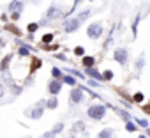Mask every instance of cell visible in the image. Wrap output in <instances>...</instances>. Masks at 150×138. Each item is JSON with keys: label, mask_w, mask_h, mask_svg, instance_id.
I'll return each mask as SVG.
<instances>
[{"label": "cell", "mask_w": 150, "mask_h": 138, "mask_svg": "<svg viewBox=\"0 0 150 138\" xmlns=\"http://www.w3.org/2000/svg\"><path fill=\"white\" fill-rule=\"evenodd\" d=\"M90 16V11L87 9V11H83V13H80L78 16H74L72 20H69V21H65V27H64V30L69 34V32H76L78 28H80V25L87 20Z\"/></svg>", "instance_id": "1"}, {"label": "cell", "mask_w": 150, "mask_h": 138, "mask_svg": "<svg viewBox=\"0 0 150 138\" xmlns=\"http://www.w3.org/2000/svg\"><path fill=\"white\" fill-rule=\"evenodd\" d=\"M87 113H88V117H90L92 120H101V119L106 115V106H104V105H92V106L87 110Z\"/></svg>", "instance_id": "2"}, {"label": "cell", "mask_w": 150, "mask_h": 138, "mask_svg": "<svg viewBox=\"0 0 150 138\" xmlns=\"http://www.w3.org/2000/svg\"><path fill=\"white\" fill-rule=\"evenodd\" d=\"M103 32H104V28H103V23H99V21L88 25V28H87V36H88V39H94V41L99 39V37L103 36Z\"/></svg>", "instance_id": "3"}, {"label": "cell", "mask_w": 150, "mask_h": 138, "mask_svg": "<svg viewBox=\"0 0 150 138\" xmlns=\"http://www.w3.org/2000/svg\"><path fill=\"white\" fill-rule=\"evenodd\" d=\"M113 58H115V62H118L120 65H125L127 64V60H129V51L125 50V48H117L115 50V53H113Z\"/></svg>", "instance_id": "4"}, {"label": "cell", "mask_w": 150, "mask_h": 138, "mask_svg": "<svg viewBox=\"0 0 150 138\" xmlns=\"http://www.w3.org/2000/svg\"><path fill=\"white\" fill-rule=\"evenodd\" d=\"M69 99H71V105H80V103H83V99H85V92H83V89H81V87L72 89Z\"/></svg>", "instance_id": "5"}, {"label": "cell", "mask_w": 150, "mask_h": 138, "mask_svg": "<svg viewBox=\"0 0 150 138\" xmlns=\"http://www.w3.org/2000/svg\"><path fill=\"white\" fill-rule=\"evenodd\" d=\"M42 112H44V99H41V101L30 110V119H34V120L41 119V117H42Z\"/></svg>", "instance_id": "6"}, {"label": "cell", "mask_w": 150, "mask_h": 138, "mask_svg": "<svg viewBox=\"0 0 150 138\" xmlns=\"http://www.w3.org/2000/svg\"><path fill=\"white\" fill-rule=\"evenodd\" d=\"M60 90H62V82H60V80H51V82L48 83V92H50L51 96H57Z\"/></svg>", "instance_id": "7"}, {"label": "cell", "mask_w": 150, "mask_h": 138, "mask_svg": "<svg viewBox=\"0 0 150 138\" xmlns=\"http://www.w3.org/2000/svg\"><path fill=\"white\" fill-rule=\"evenodd\" d=\"M87 75L90 76V80H96V82H103V75L97 71L96 67H88V69H87Z\"/></svg>", "instance_id": "8"}, {"label": "cell", "mask_w": 150, "mask_h": 138, "mask_svg": "<svg viewBox=\"0 0 150 138\" xmlns=\"http://www.w3.org/2000/svg\"><path fill=\"white\" fill-rule=\"evenodd\" d=\"M9 11L11 13H21L23 11V2L21 0H13V2L9 4Z\"/></svg>", "instance_id": "9"}, {"label": "cell", "mask_w": 150, "mask_h": 138, "mask_svg": "<svg viewBox=\"0 0 150 138\" xmlns=\"http://www.w3.org/2000/svg\"><path fill=\"white\" fill-rule=\"evenodd\" d=\"M44 106H46V108H50V110H55V108L58 106V99H57L55 96H51L48 101H44Z\"/></svg>", "instance_id": "10"}, {"label": "cell", "mask_w": 150, "mask_h": 138, "mask_svg": "<svg viewBox=\"0 0 150 138\" xmlns=\"http://www.w3.org/2000/svg\"><path fill=\"white\" fill-rule=\"evenodd\" d=\"M57 14H58V7H57V6H53V7H50V9L46 11V16H44V18H46V20H53Z\"/></svg>", "instance_id": "11"}, {"label": "cell", "mask_w": 150, "mask_h": 138, "mask_svg": "<svg viewBox=\"0 0 150 138\" xmlns=\"http://www.w3.org/2000/svg\"><path fill=\"white\" fill-rule=\"evenodd\" d=\"M83 129H85V122L83 120H76V122L72 124V133H80Z\"/></svg>", "instance_id": "12"}, {"label": "cell", "mask_w": 150, "mask_h": 138, "mask_svg": "<svg viewBox=\"0 0 150 138\" xmlns=\"http://www.w3.org/2000/svg\"><path fill=\"white\" fill-rule=\"evenodd\" d=\"M64 127H65V126H64V122H57V124H55V126L51 127V133H53V134L57 136V134H60V133L64 131Z\"/></svg>", "instance_id": "13"}, {"label": "cell", "mask_w": 150, "mask_h": 138, "mask_svg": "<svg viewBox=\"0 0 150 138\" xmlns=\"http://www.w3.org/2000/svg\"><path fill=\"white\" fill-rule=\"evenodd\" d=\"M62 83H65V85H76V80H74L72 76H69V75H65V76H62V80H60Z\"/></svg>", "instance_id": "14"}, {"label": "cell", "mask_w": 150, "mask_h": 138, "mask_svg": "<svg viewBox=\"0 0 150 138\" xmlns=\"http://www.w3.org/2000/svg\"><path fill=\"white\" fill-rule=\"evenodd\" d=\"M83 64H85V67H87V69H88V67H94L96 58H94V57H83Z\"/></svg>", "instance_id": "15"}, {"label": "cell", "mask_w": 150, "mask_h": 138, "mask_svg": "<svg viewBox=\"0 0 150 138\" xmlns=\"http://www.w3.org/2000/svg\"><path fill=\"white\" fill-rule=\"evenodd\" d=\"M97 136L99 138H113V131L111 129H103V131H99Z\"/></svg>", "instance_id": "16"}, {"label": "cell", "mask_w": 150, "mask_h": 138, "mask_svg": "<svg viewBox=\"0 0 150 138\" xmlns=\"http://www.w3.org/2000/svg\"><path fill=\"white\" fill-rule=\"evenodd\" d=\"M51 76H53V80H62V71L58 67H53L51 69Z\"/></svg>", "instance_id": "17"}, {"label": "cell", "mask_w": 150, "mask_h": 138, "mask_svg": "<svg viewBox=\"0 0 150 138\" xmlns=\"http://www.w3.org/2000/svg\"><path fill=\"white\" fill-rule=\"evenodd\" d=\"M134 67H136V71H141V69L145 67V58H143V55L136 60V64H134Z\"/></svg>", "instance_id": "18"}, {"label": "cell", "mask_w": 150, "mask_h": 138, "mask_svg": "<svg viewBox=\"0 0 150 138\" xmlns=\"http://www.w3.org/2000/svg\"><path fill=\"white\" fill-rule=\"evenodd\" d=\"M139 20H141V16L138 14L136 20H134V23H132V36H134V37L138 36V25H139Z\"/></svg>", "instance_id": "19"}, {"label": "cell", "mask_w": 150, "mask_h": 138, "mask_svg": "<svg viewBox=\"0 0 150 138\" xmlns=\"http://www.w3.org/2000/svg\"><path fill=\"white\" fill-rule=\"evenodd\" d=\"M18 53H20L21 57H27V55L30 53V50H28V46H27V44H21V46H20V50H18Z\"/></svg>", "instance_id": "20"}, {"label": "cell", "mask_w": 150, "mask_h": 138, "mask_svg": "<svg viewBox=\"0 0 150 138\" xmlns=\"http://www.w3.org/2000/svg\"><path fill=\"white\" fill-rule=\"evenodd\" d=\"M125 131H127V133H134V131H136V124L131 122V120L125 122Z\"/></svg>", "instance_id": "21"}, {"label": "cell", "mask_w": 150, "mask_h": 138, "mask_svg": "<svg viewBox=\"0 0 150 138\" xmlns=\"http://www.w3.org/2000/svg\"><path fill=\"white\" fill-rule=\"evenodd\" d=\"M9 60H11V55H7V57L2 60V64H0V71H6V69H7V64H9Z\"/></svg>", "instance_id": "22"}, {"label": "cell", "mask_w": 150, "mask_h": 138, "mask_svg": "<svg viewBox=\"0 0 150 138\" xmlns=\"http://www.w3.org/2000/svg\"><path fill=\"white\" fill-rule=\"evenodd\" d=\"M134 124H139L141 127H148V120L146 119H136L134 117Z\"/></svg>", "instance_id": "23"}, {"label": "cell", "mask_w": 150, "mask_h": 138, "mask_svg": "<svg viewBox=\"0 0 150 138\" xmlns=\"http://www.w3.org/2000/svg\"><path fill=\"white\" fill-rule=\"evenodd\" d=\"M118 113H120V117H122L125 122H129V120H131V115H129V112H125V110H120Z\"/></svg>", "instance_id": "24"}, {"label": "cell", "mask_w": 150, "mask_h": 138, "mask_svg": "<svg viewBox=\"0 0 150 138\" xmlns=\"http://www.w3.org/2000/svg\"><path fill=\"white\" fill-rule=\"evenodd\" d=\"M51 41H53V34H44V36H42V43H44V44H48V43H51Z\"/></svg>", "instance_id": "25"}, {"label": "cell", "mask_w": 150, "mask_h": 138, "mask_svg": "<svg viewBox=\"0 0 150 138\" xmlns=\"http://www.w3.org/2000/svg\"><path fill=\"white\" fill-rule=\"evenodd\" d=\"M111 78H113V71H110V69H108V71L103 73V80H111Z\"/></svg>", "instance_id": "26"}, {"label": "cell", "mask_w": 150, "mask_h": 138, "mask_svg": "<svg viewBox=\"0 0 150 138\" xmlns=\"http://www.w3.org/2000/svg\"><path fill=\"white\" fill-rule=\"evenodd\" d=\"M145 99V96L141 94V92H138V94H134V101H138V103H141Z\"/></svg>", "instance_id": "27"}, {"label": "cell", "mask_w": 150, "mask_h": 138, "mask_svg": "<svg viewBox=\"0 0 150 138\" xmlns=\"http://www.w3.org/2000/svg\"><path fill=\"white\" fill-rule=\"evenodd\" d=\"M74 53H76V55L80 57V55H85V50H83L81 46H78V48H74Z\"/></svg>", "instance_id": "28"}, {"label": "cell", "mask_w": 150, "mask_h": 138, "mask_svg": "<svg viewBox=\"0 0 150 138\" xmlns=\"http://www.w3.org/2000/svg\"><path fill=\"white\" fill-rule=\"evenodd\" d=\"M67 73H71V75H74V76H80V78H85V75H81V73H78V71H74V69H69Z\"/></svg>", "instance_id": "29"}, {"label": "cell", "mask_w": 150, "mask_h": 138, "mask_svg": "<svg viewBox=\"0 0 150 138\" xmlns=\"http://www.w3.org/2000/svg\"><path fill=\"white\" fill-rule=\"evenodd\" d=\"M37 27H39L37 23H30V25H28V32H34V30H35Z\"/></svg>", "instance_id": "30"}, {"label": "cell", "mask_w": 150, "mask_h": 138, "mask_svg": "<svg viewBox=\"0 0 150 138\" xmlns=\"http://www.w3.org/2000/svg\"><path fill=\"white\" fill-rule=\"evenodd\" d=\"M88 85H90V87H99V82H96V80H88Z\"/></svg>", "instance_id": "31"}, {"label": "cell", "mask_w": 150, "mask_h": 138, "mask_svg": "<svg viewBox=\"0 0 150 138\" xmlns=\"http://www.w3.org/2000/svg\"><path fill=\"white\" fill-rule=\"evenodd\" d=\"M42 138H55V134H53V133H51V131H46V133H44V136H42Z\"/></svg>", "instance_id": "32"}, {"label": "cell", "mask_w": 150, "mask_h": 138, "mask_svg": "<svg viewBox=\"0 0 150 138\" xmlns=\"http://www.w3.org/2000/svg\"><path fill=\"white\" fill-rule=\"evenodd\" d=\"M6 94V89H4V85H0V97H2Z\"/></svg>", "instance_id": "33"}, {"label": "cell", "mask_w": 150, "mask_h": 138, "mask_svg": "<svg viewBox=\"0 0 150 138\" xmlns=\"http://www.w3.org/2000/svg\"><path fill=\"white\" fill-rule=\"evenodd\" d=\"M18 18H20V13H13V20H14V21H16V20H18Z\"/></svg>", "instance_id": "34"}, {"label": "cell", "mask_w": 150, "mask_h": 138, "mask_svg": "<svg viewBox=\"0 0 150 138\" xmlns=\"http://www.w3.org/2000/svg\"><path fill=\"white\" fill-rule=\"evenodd\" d=\"M138 138H148V136H146V134H139Z\"/></svg>", "instance_id": "35"}, {"label": "cell", "mask_w": 150, "mask_h": 138, "mask_svg": "<svg viewBox=\"0 0 150 138\" xmlns=\"http://www.w3.org/2000/svg\"><path fill=\"white\" fill-rule=\"evenodd\" d=\"M65 138H76V136H74V134H69V136H65Z\"/></svg>", "instance_id": "36"}]
</instances>
